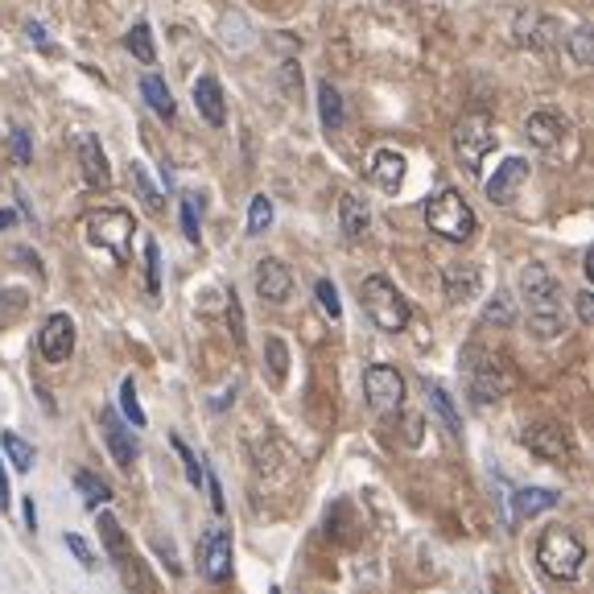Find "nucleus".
<instances>
[{"mask_svg": "<svg viewBox=\"0 0 594 594\" xmlns=\"http://www.w3.org/2000/svg\"><path fill=\"white\" fill-rule=\"evenodd\" d=\"M38 351L46 363H66V356L75 351V322L66 314H50L42 335H38Z\"/></svg>", "mask_w": 594, "mask_h": 594, "instance_id": "9b49d317", "label": "nucleus"}, {"mask_svg": "<svg viewBox=\"0 0 594 594\" xmlns=\"http://www.w3.org/2000/svg\"><path fill=\"white\" fill-rule=\"evenodd\" d=\"M199 574L206 582H227L232 574V532L227 529H211L199 541Z\"/></svg>", "mask_w": 594, "mask_h": 594, "instance_id": "9d476101", "label": "nucleus"}, {"mask_svg": "<svg viewBox=\"0 0 594 594\" xmlns=\"http://www.w3.org/2000/svg\"><path fill=\"white\" fill-rule=\"evenodd\" d=\"M372 182L384 194H396L401 182H405V157L396 153V149H375L372 153Z\"/></svg>", "mask_w": 594, "mask_h": 594, "instance_id": "aec40b11", "label": "nucleus"}, {"mask_svg": "<svg viewBox=\"0 0 594 594\" xmlns=\"http://www.w3.org/2000/svg\"><path fill=\"white\" fill-rule=\"evenodd\" d=\"M145 289L149 294H161V252H157V240H145Z\"/></svg>", "mask_w": 594, "mask_h": 594, "instance_id": "473e14b6", "label": "nucleus"}, {"mask_svg": "<svg viewBox=\"0 0 594 594\" xmlns=\"http://www.w3.org/2000/svg\"><path fill=\"white\" fill-rule=\"evenodd\" d=\"M132 232H137V220L128 211H120V206H104V211L87 215V240H92L95 248H108L112 261H125Z\"/></svg>", "mask_w": 594, "mask_h": 594, "instance_id": "423d86ee", "label": "nucleus"}, {"mask_svg": "<svg viewBox=\"0 0 594 594\" xmlns=\"http://www.w3.org/2000/svg\"><path fill=\"white\" fill-rule=\"evenodd\" d=\"M282 87H285V95H301V71H297L294 63L282 66Z\"/></svg>", "mask_w": 594, "mask_h": 594, "instance_id": "79ce46f5", "label": "nucleus"}, {"mask_svg": "<svg viewBox=\"0 0 594 594\" xmlns=\"http://www.w3.org/2000/svg\"><path fill=\"white\" fill-rule=\"evenodd\" d=\"M99 425H104V442H108L112 458H116L120 467H132V463H137V438H132V429H128L112 409L99 413Z\"/></svg>", "mask_w": 594, "mask_h": 594, "instance_id": "dca6fc26", "label": "nucleus"}, {"mask_svg": "<svg viewBox=\"0 0 594 594\" xmlns=\"http://www.w3.org/2000/svg\"><path fill=\"white\" fill-rule=\"evenodd\" d=\"M273 223V199H265V194H256L248 206V232L252 235H261Z\"/></svg>", "mask_w": 594, "mask_h": 594, "instance_id": "f704fd0d", "label": "nucleus"}, {"mask_svg": "<svg viewBox=\"0 0 594 594\" xmlns=\"http://www.w3.org/2000/svg\"><path fill=\"white\" fill-rule=\"evenodd\" d=\"M9 223H13V215H9V211H0V227H9Z\"/></svg>", "mask_w": 594, "mask_h": 594, "instance_id": "8fccbe9b", "label": "nucleus"}, {"mask_svg": "<svg viewBox=\"0 0 594 594\" xmlns=\"http://www.w3.org/2000/svg\"><path fill=\"white\" fill-rule=\"evenodd\" d=\"M425 223H429V232L442 235V240H450V244H467L470 235H475V211L467 206V199L458 194V190H438L429 203H425Z\"/></svg>", "mask_w": 594, "mask_h": 594, "instance_id": "20e7f679", "label": "nucleus"}, {"mask_svg": "<svg viewBox=\"0 0 594 594\" xmlns=\"http://www.w3.org/2000/svg\"><path fill=\"white\" fill-rule=\"evenodd\" d=\"M132 187H137V194H141V203L149 206V211H161L166 206V199H161V190L149 182V170L145 166H132Z\"/></svg>", "mask_w": 594, "mask_h": 594, "instance_id": "2f4dec72", "label": "nucleus"}, {"mask_svg": "<svg viewBox=\"0 0 594 594\" xmlns=\"http://www.w3.org/2000/svg\"><path fill=\"white\" fill-rule=\"evenodd\" d=\"M13 153H17V161L25 166L33 157V149H30V137H25V128H13Z\"/></svg>", "mask_w": 594, "mask_h": 594, "instance_id": "c03bdc74", "label": "nucleus"}, {"mask_svg": "<svg viewBox=\"0 0 594 594\" xmlns=\"http://www.w3.org/2000/svg\"><path fill=\"white\" fill-rule=\"evenodd\" d=\"M524 178H529V161L524 157H508L496 170V178H487V199L496 206H512L517 203V190L524 187Z\"/></svg>", "mask_w": 594, "mask_h": 594, "instance_id": "ddd939ff", "label": "nucleus"}, {"mask_svg": "<svg viewBox=\"0 0 594 594\" xmlns=\"http://www.w3.org/2000/svg\"><path fill=\"white\" fill-rule=\"evenodd\" d=\"M496 149V128L487 116H467L463 125L454 128V153H458V166L467 173L484 170V157Z\"/></svg>", "mask_w": 594, "mask_h": 594, "instance_id": "0eeeda50", "label": "nucleus"}, {"mask_svg": "<svg viewBox=\"0 0 594 594\" xmlns=\"http://www.w3.org/2000/svg\"><path fill=\"white\" fill-rule=\"evenodd\" d=\"M429 405H434V413L442 417L446 434H450V438H458V434H463V422H458V413H454V401L446 396V389H438V384H434V389H429Z\"/></svg>", "mask_w": 594, "mask_h": 594, "instance_id": "c85d7f7f", "label": "nucleus"}, {"mask_svg": "<svg viewBox=\"0 0 594 594\" xmlns=\"http://www.w3.org/2000/svg\"><path fill=\"white\" fill-rule=\"evenodd\" d=\"M182 232H187L190 244H199V203L194 199H182Z\"/></svg>", "mask_w": 594, "mask_h": 594, "instance_id": "4c0bfd02", "label": "nucleus"}, {"mask_svg": "<svg viewBox=\"0 0 594 594\" xmlns=\"http://www.w3.org/2000/svg\"><path fill=\"white\" fill-rule=\"evenodd\" d=\"M78 170H83V178H87V187H112L108 153L99 149L95 137H83V141H78Z\"/></svg>", "mask_w": 594, "mask_h": 594, "instance_id": "6ab92c4d", "label": "nucleus"}, {"mask_svg": "<svg viewBox=\"0 0 594 594\" xmlns=\"http://www.w3.org/2000/svg\"><path fill=\"white\" fill-rule=\"evenodd\" d=\"M120 405H125L128 422L141 429V425H145V409H141V401H137V384H132V380H125V384H120Z\"/></svg>", "mask_w": 594, "mask_h": 594, "instance_id": "c9c22d12", "label": "nucleus"}, {"mask_svg": "<svg viewBox=\"0 0 594 594\" xmlns=\"http://www.w3.org/2000/svg\"><path fill=\"white\" fill-rule=\"evenodd\" d=\"M75 487H78V496H83V503H87L92 512H99V508H104V503L112 500L108 484H104V479H95L92 470H78V475H75Z\"/></svg>", "mask_w": 594, "mask_h": 594, "instance_id": "a878e982", "label": "nucleus"}, {"mask_svg": "<svg viewBox=\"0 0 594 594\" xmlns=\"http://www.w3.org/2000/svg\"><path fill=\"white\" fill-rule=\"evenodd\" d=\"M265 356H268V375H273V384H285V372H289V347H285V339L268 335Z\"/></svg>", "mask_w": 594, "mask_h": 594, "instance_id": "c756f323", "label": "nucleus"}, {"mask_svg": "<svg viewBox=\"0 0 594 594\" xmlns=\"http://www.w3.org/2000/svg\"><path fill=\"white\" fill-rule=\"evenodd\" d=\"M256 294L265 297V301H273V306L289 301V294H294V273H289V265L277 261V256H265V261L256 265Z\"/></svg>", "mask_w": 594, "mask_h": 594, "instance_id": "4468645a", "label": "nucleus"}, {"mask_svg": "<svg viewBox=\"0 0 594 594\" xmlns=\"http://www.w3.org/2000/svg\"><path fill=\"white\" fill-rule=\"evenodd\" d=\"M0 446H4V454H9V463H13L17 470H30L33 467V446L21 434H13V429H4L0 434Z\"/></svg>", "mask_w": 594, "mask_h": 594, "instance_id": "bb28decb", "label": "nucleus"}, {"mask_svg": "<svg viewBox=\"0 0 594 594\" xmlns=\"http://www.w3.org/2000/svg\"><path fill=\"white\" fill-rule=\"evenodd\" d=\"M318 108H322V128H327V132H339V128H343V95H339V87H335L330 78L318 83Z\"/></svg>", "mask_w": 594, "mask_h": 594, "instance_id": "4be33fe9", "label": "nucleus"}, {"mask_svg": "<svg viewBox=\"0 0 594 594\" xmlns=\"http://www.w3.org/2000/svg\"><path fill=\"white\" fill-rule=\"evenodd\" d=\"M125 46H128V54H132V59H141L145 66L153 63L157 59V50H153V33H149V25H132V33H128L125 38Z\"/></svg>", "mask_w": 594, "mask_h": 594, "instance_id": "7c9ffc66", "label": "nucleus"}, {"mask_svg": "<svg viewBox=\"0 0 594 594\" xmlns=\"http://www.w3.org/2000/svg\"><path fill=\"white\" fill-rule=\"evenodd\" d=\"M463 372H467V389L475 405H496L503 392L512 389V372L500 356H491L484 347H467L463 351Z\"/></svg>", "mask_w": 594, "mask_h": 594, "instance_id": "7ed1b4c3", "label": "nucleus"}, {"mask_svg": "<svg viewBox=\"0 0 594 594\" xmlns=\"http://www.w3.org/2000/svg\"><path fill=\"white\" fill-rule=\"evenodd\" d=\"M25 524H30V529H38V508H33V496L25 500Z\"/></svg>", "mask_w": 594, "mask_h": 594, "instance_id": "09e8293b", "label": "nucleus"}, {"mask_svg": "<svg viewBox=\"0 0 594 594\" xmlns=\"http://www.w3.org/2000/svg\"><path fill=\"white\" fill-rule=\"evenodd\" d=\"M99 532H104V541H108V553L116 558V562H120V565L137 562V558L128 553L125 532H120V524H116V517H112V512H99Z\"/></svg>", "mask_w": 594, "mask_h": 594, "instance_id": "393cba45", "label": "nucleus"}, {"mask_svg": "<svg viewBox=\"0 0 594 594\" xmlns=\"http://www.w3.org/2000/svg\"><path fill=\"white\" fill-rule=\"evenodd\" d=\"M203 484H206V491H211V508H215V512H223V508H227V503H223V487L206 467H203Z\"/></svg>", "mask_w": 594, "mask_h": 594, "instance_id": "37998d69", "label": "nucleus"}, {"mask_svg": "<svg viewBox=\"0 0 594 594\" xmlns=\"http://www.w3.org/2000/svg\"><path fill=\"white\" fill-rule=\"evenodd\" d=\"M227 322H232V339L235 347H244L248 339H244V310H240V297H227Z\"/></svg>", "mask_w": 594, "mask_h": 594, "instance_id": "ea45409f", "label": "nucleus"}, {"mask_svg": "<svg viewBox=\"0 0 594 594\" xmlns=\"http://www.w3.org/2000/svg\"><path fill=\"white\" fill-rule=\"evenodd\" d=\"M363 396H368V405L375 413H396L405 405V375L389 368V363H372L363 372Z\"/></svg>", "mask_w": 594, "mask_h": 594, "instance_id": "6e6552de", "label": "nucleus"}, {"mask_svg": "<svg viewBox=\"0 0 594 594\" xmlns=\"http://www.w3.org/2000/svg\"><path fill=\"white\" fill-rule=\"evenodd\" d=\"M314 297H318V306H322V314H327V318H339V314H343V306H339V289H335L327 277L314 285Z\"/></svg>", "mask_w": 594, "mask_h": 594, "instance_id": "e433bc0d", "label": "nucleus"}, {"mask_svg": "<svg viewBox=\"0 0 594 594\" xmlns=\"http://www.w3.org/2000/svg\"><path fill=\"white\" fill-rule=\"evenodd\" d=\"M582 562H586V545H582V541L570 529L553 524V529L541 532V541H537V565L545 570L549 579L579 582L582 579Z\"/></svg>", "mask_w": 594, "mask_h": 594, "instance_id": "f03ea898", "label": "nucleus"}, {"mask_svg": "<svg viewBox=\"0 0 594 594\" xmlns=\"http://www.w3.org/2000/svg\"><path fill=\"white\" fill-rule=\"evenodd\" d=\"M520 294L529 306V327L537 339H558L565 330V306H562V285L541 261L520 268Z\"/></svg>", "mask_w": 594, "mask_h": 594, "instance_id": "f257e3e1", "label": "nucleus"}, {"mask_svg": "<svg viewBox=\"0 0 594 594\" xmlns=\"http://www.w3.org/2000/svg\"><path fill=\"white\" fill-rule=\"evenodd\" d=\"M520 442L529 446L537 458H545V463H570V438H565L562 425H529L524 434H520Z\"/></svg>", "mask_w": 594, "mask_h": 594, "instance_id": "f8f14e48", "label": "nucleus"}, {"mask_svg": "<svg viewBox=\"0 0 594 594\" xmlns=\"http://www.w3.org/2000/svg\"><path fill=\"white\" fill-rule=\"evenodd\" d=\"M173 450L182 454V463H187V479H190V484H194V487L203 484V467H199V458L190 454V446H187V442H182V438H173Z\"/></svg>", "mask_w": 594, "mask_h": 594, "instance_id": "a19ab883", "label": "nucleus"}, {"mask_svg": "<svg viewBox=\"0 0 594 594\" xmlns=\"http://www.w3.org/2000/svg\"><path fill=\"white\" fill-rule=\"evenodd\" d=\"M66 549H71V553H75L78 558V565H83V570H95V553L92 549H87V541H83V537H78V532H66Z\"/></svg>", "mask_w": 594, "mask_h": 594, "instance_id": "58836bf2", "label": "nucleus"}, {"mask_svg": "<svg viewBox=\"0 0 594 594\" xmlns=\"http://www.w3.org/2000/svg\"><path fill=\"white\" fill-rule=\"evenodd\" d=\"M565 50H570V59L579 66H591L594 63V30L591 25H579V30L570 33V42H562Z\"/></svg>", "mask_w": 594, "mask_h": 594, "instance_id": "cd10ccee", "label": "nucleus"}, {"mask_svg": "<svg viewBox=\"0 0 594 594\" xmlns=\"http://www.w3.org/2000/svg\"><path fill=\"white\" fill-rule=\"evenodd\" d=\"M339 223H343L347 240H363L372 215H368V203H363L360 194H343V203H339Z\"/></svg>", "mask_w": 594, "mask_h": 594, "instance_id": "412c9836", "label": "nucleus"}, {"mask_svg": "<svg viewBox=\"0 0 594 594\" xmlns=\"http://www.w3.org/2000/svg\"><path fill=\"white\" fill-rule=\"evenodd\" d=\"M517 318V310H512V297L508 294H496L491 301H487V310H484V322H496V327H508Z\"/></svg>", "mask_w": 594, "mask_h": 594, "instance_id": "72a5a7b5", "label": "nucleus"}, {"mask_svg": "<svg viewBox=\"0 0 594 594\" xmlns=\"http://www.w3.org/2000/svg\"><path fill=\"white\" fill-rule=\"evenodd\" d=\"M30 38H33V42H38V46H42V50L50 46V42H46V30H42L38 21H30Z\"/></svg>", "mask_w": 594, "mask_h": 594, "instance_id": "de8ad7c7", "label": "nucleus"}, {"mask_svg": "<svg viewBox=\"0 0 594 594\" xmlns=\"http://www.w3.org/2000/svg\"><path fill=\"white\" fill-rule=\"evenodd\" d=\"M517 517H537V512H549L553 503H558V491H549V487H524L517 491Z\"/></svg>", "mask_w": 594, "mask_h": 594, "instance_id": "5701e85b", "label": "nucleus"}, {"mask_svg": "<svg viewBox=\"0 0 594 594\" xmlns=\"http://www.w3.org/2000/svg\"><path fill=\"white\" fill-rule=\"evenodd\" d=\"M194 104H199L206 125H215V128L227 125V99H223V87L215 75H203L194 83Z\"/></svg>", "mask_w": 594, "mask_h": 594, "instance_id": "f3484780", "label": "nucleus"}, {"mask_svg": "<svg viewBox=\"0 0 594 594\" xmlns=\"http://www.w3.org/2000/svg\"><path fill=\"white\" fill-rule=\"evenodd\" d=\"M529 141L537 145V149H545V153H553L558 145L570 137V125H565V116L562 112H553V108H541V112H532L529 116Z\"/></svg>", "mask_w": 594, "mask_h": 594, "instance_id": "2eb2a0df", "label": "nucleus"}, {"mask_svg": "<svg viewBox=\"0 0 594 594\" xmlns=\"http://www.w3.org/2000/svg\"><path fill=\"white\" fill-rule=\"evenodd\" d=\"M512 38H517V46L545 54V50L562 46V25L541 9H520L517 21H512Z\"/></svg>", "mask_w": 594, "mask_h": 594, "instance_id": "1a4fd4ad", "label": "nucleus"}, {"mask_svg": "<svg viewBox=\"0 0 594 594\" xmlns=\"http://www.w3.org/2000/svg\"><path fill=\"white\" fill-rule=\"evenodd\" d=\"M360 301L368 318H372L375 327L384 330V335H401L409 327V301L401 297V289L389 282V277H368L360 285Z\"/></svg>", "mask_w": 594, "mask_h": 594, "instance_id": "39448f33", "label": "nucleus"}, {"mask_svg": "<svg viewBox=\"0 0 594 594\" xmlns=\"http://www.w3.org/2000/svg\"><path fill=\"white\" fill-rule=\"evenodd\" d=\"M141 95H145V104L161 116V120H173V95L166 92V83L157 75H145L141 78Z\"/></svg>", "mask_w": 594, "mask_h": 594, "instance_id": "b1692460", "label": "nucleus"}, {"mask_svg": "<svg viewBox=\"0 0 594 594\" xmlns=\"http://www.w3.org/2000/svg\"><path fill=\"white\" fill-rule=\"evenodd\" d=\"M9 508V475H4V467H0V512Z\"/></svg>", "mask_w": 594, "mask_h": 594, "instance_id": "49530a36", "label": "nucleus"}, {"mask_svg": "<svg viewBox=\"0 0 594 594\" xmlns=\"http://www.w3.org/2000/svg\"><path fill=\"white\" fill-rule=\"evenodd\" d=\"M579 322H586V327L594 322V297H591V289H582V294H579Z\"/></svg>", "mask_w": 594, "mask_h": 594, "instance_id": "a18cd8bd", "label": "nucleus"}, {"mask_svg": "<svg viewBox=\"0 0 594 594\" xmlns=\"http://www.w3.org/2000/svg\"><path fill=\"white\" fill-rule=\"evenodd\" d=\"M479 282H484L479 265H446V273H442V285H446V301H454V306L470 301V297L479 294Z\"/></svg>", "mask_w": 594, "mask_h": 594, "instance_id": "a211bd4d", "label": "nucleus"}]
</instances>
